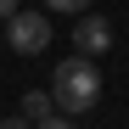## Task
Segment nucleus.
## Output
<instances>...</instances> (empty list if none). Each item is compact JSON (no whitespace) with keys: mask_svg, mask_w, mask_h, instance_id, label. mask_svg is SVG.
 <instances>
[{"mask_svg":"<svg viewBox=\"0 0 129 129\" xmlns=\"http://www.w3.org/2000/svg\"><path fill=\"white\" fill-rule=\"evenodd\" d=\"M101 101V68L90 56H62L56 73H51V107L62 118H79Z\"/></svg>","mask_w":129,"mask_h":129,"instance_id":"f257e3e1","label":"nucleus"},{"mask_svg":"<svg viewBox=\"0 0 129 129\" xmlns=\"http://www.w3.org/2000/svg\"><path fill=\"white\" fill-rule=\"evenodd\" d=\"M6 45L17 56H39V51L51 45V17L45 11H11L6 17Z\"/></svg>","mask_w":129,"mask_h":129,"instance_id":"f03ea898","label":"nucleus"},{"mask_svg":"<svg viewBox=\"0 0 129 129\" xmlns=\"http://www.w3.org/2000/svg\"><path fill=\"white\" fill-rule=\"evenodd\" d=\"M107 45H112V28H107V17H90V11H84L79 17V28H73V56H101Z\"/></svg>","mask_w":129,"mask_h":129,"instance_id":"7ed1b4c3","label":"nucleus"},{"mask_svg":"<svg viewBox=\"0 0 129 129\" xmlns=\"http://www.w3.org/2000/svg\"><path fill=\"white\" fill-rule=\"evenodd\" d=\"M51 112H56V107H51V90H28V95H23V118H28V123H45Z\"/></svg>","mask_w":129,"mask_h":129,"instance_id":"20e7f679","label":"nucleus"},{"mask_svg":"<svg viewBox=\"0 0 129 129\" xmlns=\"http://www.w3.org/2000/svg\"><path fill=\"white\" fill-rule=\"evenodd\" d=\"M51 11H73V17H84V6H90V0H45Z\"/></svg>","mask_w":129,"mask_h":129,"instance_id":"39448f33","label":"nucleus"},{"mask_svg":"<svg viewBox=\"0 0 129 129\" xmlns=\"http://www.w3.org/2000/svg\"><path fill=\"white\" fill-rule=\"evenodd\" d=\"M34 129H79L73 118H45V123H34Z\"/></svg>","mask_w":129,"mask_h":129,"instance_id":"423d86ee","label":"nucleus"},{"mask_svg":"<svg viewBox=\"0 0 129 129\" xmlns=\"http://www.w3.org/2000/svg\"><path fill=\"white\" fill-rule=\"evenodd\" d=\"M11 11H23V0H0V23H6Z\"/></svg>","mask_w":129,"mask_h":129,"instance_id":"0eeeda50","label":"nucleus"},{"mask_svg":"<svg viewBox=\"0 0 129 129\" xmlns=\"http://www.w3.org/2000/svg\"><path fill=\"white\" fill-rule=\"evenodd\" d=\"M0 129H34L28 118H0Z\"/></svg>","mask_w":129,"mask_h":129,"instance_id":"6e6552de","label":"nucleus"}]
</instances>
